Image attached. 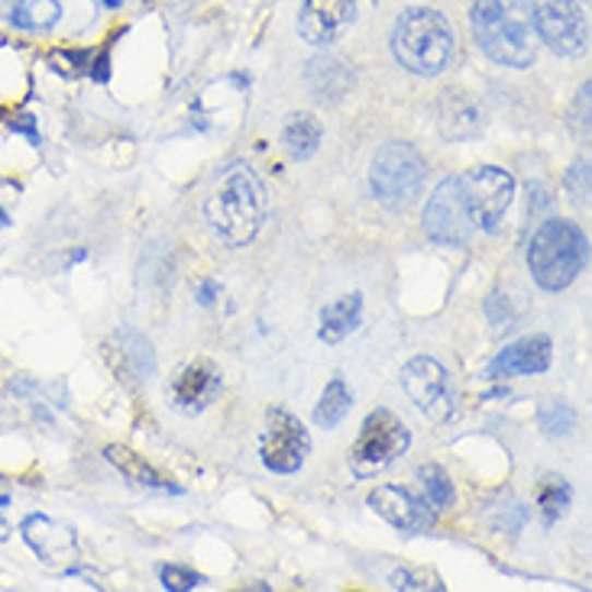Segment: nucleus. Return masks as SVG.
<instances>
[{
	"label": "nucleus",
	"mask_w": 592,
	"mask_h": 592,
	"mask_svg": "<svg viewBox=\"0 0 592 592\" xmlns=\"http://www.w3.org/2000/svg\"><path fill=\"white\" fill-rule=\"evenodd\" d=\"M87 259V250H75V253H72V262H85Z\"/></svg>",
	"instance_id": "e433bc0d"
},
{
	"label": "nucleus",
	"mask_w": 592,
	"mask_h": 592,
	"mask_svg": "<svg viewBox=\"0 0 592 592\" xmlns=\"http://www.w3.org/2000/svg\"><path fill=\"white\" fill-rule=\"evenodd\" d=\"M389 583H392L395 590H443V583H437L434 577H427V573H412V570L392 573Z\"/></svg>",
	"instance_id": "c756f323"
},
{
	"label": "nucleus",
	"mask_w": 592,
	"mask_h": 592,
	"mask_svg": "<svg viewBox=\"0 0 592 592\" xmlns=\"http://www.w3.org/2000/svg\"><path fill=\"white\" fill-rule=\"evenodd\" d=\"M350 409H353V389L346 386L343 376H334L321 392V402L315 409V424L324 430H334L350 415Z\"/></svg>",
	"instance_id": "5701e85b"
},
{
	"label": "nucleus",
	"mask_w": 592,
	"mask_h": 592,
	"mask_svg": "<svg viewBox=\"0 0 592 592\" xmlns=\"http://www.w3.org/2000/svg\"><path fill=\"white\" fill-rule=\"evenodd\" d=\"M537 39L557 56H580L590 46V20L577 0H528Z\"/></svg>",
	"instance_id": "6e6552de"
},
{
	"label": "nucleus",
	"mask_w": 592,
	"mask_h": 592,
	"mask_svg": "<svg viewBox=\"0 0 592 592\" xmlns=\"http://www.w3.org/2000/svg\"><path fill=\"white\" fill-rule=\"evenodd\" d=\"M104 457H107V463L110 466H117V473L123 476V479H130L133 486H143V489H156V493H181V486H175L169 483L163 473H156L140 453H133V450H127V447H120V443H110V447H104Z\"/></svg>",
	"instance_id": "6ab92c4d"
},
{
	"label": "nucleus",
	"mask_w": 592,
	"mask_h": 592,
	"mask_svg": "<svg viewBox=\"0 0 592 592\" xmlns=\"http://www.w3.org/2000/svg\"><path fill=\"white\" fill-rule=\"evenodd\" d=\"M550 359H554V346L550 338L544 334H531V338L514 340L508 343L506 350H499L486 372L489 379H511V376H541L550 369Z\"/></svg>",
	"instance_id": "dca6fc26"
},
{
	"label": "nucleus",
	"mask_w": 592,
	"mask_h": 592,
	"mask_svg": "<svg viewBox=\"0 0 592 592\" xmlns=\"http://www.w3.org/2000/svg\"><path fill=\"white\" fill-rule=\"evenodd\" d=\"M356 23V0H305L298 10V36L311 46H334Z\"/></svg>",
	"instance_id": "4468645a"
},
{
	"label": "nucleus",
	"mask_w": 592,
	"mask_h": 592,
	"mask_svg": "<svg viewBox=\"0 0 592 592\" xmlns=\"http://www.w3.org/2000/svg\"><path fill=\"white\" fill-rule=\"evenodd\" d=\"M107 353H110L114 369H117L123 379H130V382H146V379L153 376V369H156V356H153L150 340L133 334V331L114 334Z\"/></svg>",
	"instance_id": "a211bd4d"
},
{
	"label": "nucleus",
	"mask_w": 592,
	"mask_h": 592,
	"mask_svg": "<svg viewBox=\"0 0 592 592\" xmlns=\"http://www.w3.org/2000/svg\"><path fill=\"white\" fill-rule=\"evenodd\" d=\"M10 224H13V221H10V214H7V211L0 208V230H3V227H10Z\"/></svg>",
	"instance_id": "c9c22d12"
},
{
	"label": "nucleus",
	"mask_w": 592,
	"mask_h": 592,
	"mask_svg": "<svg viewBox=\"0 0 592 592\" xmlns=\"http://www.w3.org/2000/svg\"><path fill=\"white\" fill-rule=\"evenodd\" d=\"M7 506H10V499L7 496H0V541H7L10 537V524H7Z\"/></svg>",
	"instance_id": "f704fd0d"
},
{
	"label": "nucleus",
	"mask_w": 592,
	"mask_h": 592,
	"mask_svg": "<svg viewBox=\"0 0 592 592\" xmlns=\"http://www.w3.org/2000/svg\"><path fill=\"white\" fill-rule=\"evenodd\" d=\"M91 52H94V49H52V52L46 56V62H49V69H52L56 75L79 79V75H87Z\"/></svg>",
	"instance_id": "cd10ccee"
},
{
	"label": "nucleus",
	"mask_w": 592,
	"mask_h": 592,
	"mask_svg": "<svg viewBox=\"0 0 592 592\" xmlns=\"http://www.w3.org/2000/svg\"><path fill=\"white\" fill-rule=\"evenodd\" d=\"M159 583H163V590L185 592V590H198V587H204L208 580H204L201 573L188 570V567L166 564V567H159Z\"/></svg>",
	"instance_id": "c85d7f7f"
},
{
	"label": "nucleus",
	"mask_w": 592,
	"mask_h": 592,
	"mask_svg": "<svg viewBox=\"0 0 592 592\" xmlns=\"http://www.w3.org/2000/svg\"><path fill=\"white\" fill-rule=\"evenodd\" d=\"M395 62L422 79H437L453 66L457 56V33L450 20L430 7H412L405 10L389 36Z\"/></svg>",
	"instance_id": "7ed1b4c3"
},
{
	"label": "nucleus",
	"mask_w": 592,
	"mask_h": 592,
	"mask_svg": "<svg viewBox=\"0 0 592 592\" xmlns=\"http://www.w3.org/2000/svg\"><path fill=\"white\" fill-rule=\"evenodd\" d=\"M363 321V295L353 292V295H343L338 301H331L324 311H321V328H318V338L324 343H340L343 338H350Z\"/></svg>",
	"instance_id": "412c9836"
},
{
	"label": "nucleus",
	"mask_w": 592,
	"mask_h": 592,
	"mask_svg": "<svg viewBox=\"0 0 592 592\" xmlns=\"http://www.w3.org/2000/svg\"><path fill=\"white\" fill-rule=\"evenodd\" d=\"M409 447H412L409 424L389 409H376L359 427V437L350 450V470L356 479H372L382 470H389L395 460H402Z\"/></svg>",
	"instance_id": "39448f33"
},
{
	"label": "nucleus",
	"mask_w": 592,
	"mask_h": 592,
	"mask_svg": "<svg viewBox=\"0 0 592 592\" xmlns=\"http://www.w3.org/2000/svg\"><path fill=\"white\" fill-rule=\"evenodd\" d=\"M308 82L311 87L324 97H338L343 91H350L353 85V75L343 69V62L340 59H331V56H318L311 66H308Z\"/></svg>",
	"instance_id": "393cba45"
},
{
	"label": "nucleus",
	"mask_w": 592,
	"mask_h": 592,
	"mask_svg": "<svg viewBox=\"0 0 592 592\" xmlns=\"http://www.w3.org/2000/svg\"><path fill=\"white\" fill-rule=\"evenodd\" d=\"M369 508L382 521H389L395 531H405V534L427 531L437 521V511L418 499L412 489H402V486H376L369 496Z\"/></svg>",
	"instance_id": "2eb2a0df"
},
{
	"label": "nucleus",
	"mask_w": 592,
	"mask_h": 592,
	"mask_svg": "<svg viewBox=\"0 0 592 592\" xmlns=\"http://www.w3.org/2000/svg\"><path fill=\"white\" fill-rule=\"evenodd\" d=\"M590 262V237L580 224L550 217L537 227L528 247V269L544 292L570 288Z\"/></svg>",
	"instance_id": "20e7f679"
},
{
	"label": "nucleus",
	"mask_w": 592,
	"mask_h": 592,
	"mask_svg": "<svg viewBox=\"0 0 592 592\" xmlns=\"http://www.w3.org/2000/svg\"><path fill=\"white\" fill-rule=\"evenodd\" d=\"M311 453V434L285 409H269L265 412V427L259 437V460L269 473L292 476L305 466Z\"/></svg>",
	"instance_id": "1a4fd4ad"
},
{
	"label": "nucleus",
	"mask_w": 592,
	"mask_h": 592,
	"mask_svg": "<svg viewBox=\"0 0 592 592\" xmlns=\"http://www.w3.org/2000/svg\"><path fill=\"white\" fill-rule=\"evenodd\" d=\"M321 140H324V127L315 114H292L288 123L282 127V146L298 163L311 159L318 153Z\"/></svg>",
	"instance_id": "4be33fe9"
},
{
	"label": "nucleus",
	"mask_w": 592,
	"mask_h": 592,
	"mask_svg": "<svg viewBox=\"0 0 592 592\" xmlns=\"http://www.w3.org/2000/svg\"><path fill=\"white\" fill-rule=\"evenodd\" d=\"M570 502H573V489L564 476H544L537 483V508L547 528H554L570 511Z\"/></svg>",
	"instance_id": "b1692460"
},
{
	"label": "nucleus",
	"mask_w": 592,
	"mask_h": 592,
	"mask_svg": "<svg viewBox=\"0 0 592 592\" xmlns=\"http://www.w3.org/2000/svg\"><path fill=\"white\" fill-rule=\"evenodd\" d=\"M7 127H10L13 133H23V137L29 140V146H39V143H43V140H39L36 117H33V114H16V117H10V120H7Z\"/></svg>",
	"instance_id": "473e14b6"
},
{
	"label": "nucleus",
	"mask_w": 592,
	"mask_h": 592,
	"mask_svg": "<svg viewBox=\"0 0 592 592\" xmlns=\"http://www.w3.org/2000/svg\"><path fill=\"white\" fill-rule=\"evenodd\" d=\"M20 537L46 567H66L79 557L75 531L49 514H26L20 521Z\"/></svg>",
	"instance_id": "f8f14e48"
},
{
	"label": "nucleus",
	"mask_w": 592,
	"mask_h": 592,
	"mask_svg": "<svg viewBox=\"0 0 592 592\" xmlns=\"http://www.w3.org/2000/svg\"><path fill=\"white\" fill-rule=\"evenodd\" d=\"M120 3H123V0H104V7H107V10H117Z\"/></svg>",
	"instance_id": "4c0bfd02"
},
{
	"label": "nucleus",
	"mask_w": 592,
	"mask_h": 592,
	"mask_svg": "<svg viewBox=\"0 0 592 592\" xmlns=\"http://www.w3.org/2000/svg\"><path fill=\"white\" fill-rule=\"evenodd\" d=\"M418 479L424 486V502L434 508V511H447V508L457 502V489H453V479L437 466V463H427L418 470Z\"/></svg>",
	"instance_id": "bb28decb"
},
{
	"label": "nucleus",
	"mask_w": 592,
	"mask_h": 592,
	"mask_svg": "<svg viewBox=\"0 0 592 592\" xmlns=\"http://www.w3.org/2000/svg\"><path fill=\"white\" fill-rule=\"evenodd\" d=\"M62 20V3L59 0H13L7 23L16 33H29V36H46L59 26Z\"/></svg>",
	"instance_id": "aec40b11"
},
{
	"label": "nucleus",
	"mask_w": 592,
	"mask_h": 592,
	"mask_svg": "<svg viewBox=\"0 0 592 592\" xmlns=\"http://www.w3.org/2000/svg\"><path fill=\"white\" fill-rule=\"evenodd\" d=\"M473 230L496 234L514 201V178L499 166H479L457 178Z\"/></svg>",
	"instance_id": "0eeeda50"
},
{
	"label": "nucleus",
	"mask_w": 592,
	"mask_h": 592,
	"mask_svg": "<svg viewBox=\"0 0 592 592\" xmlns=\"http://www.w3.org/2000/svg\"><path fill=\"white\" fill-rule=\"evenodd\" d=\"M221 395V372L208 359H194L181 366L169 382V402L175 412L194 418L211 409Z\"/></svg>",
	"instance_id": "ddd939ff"
},
{
	"label": "nucleus",
	"mask_w": 592,
	"mask_h": 592,
	"mask_svg": "<svg viewBox=\"0 0 592 592\" xmlns=\"http://www.w3.org/2000/svg\"><path fill=\"white\" fill-rule=\"evenodd\" d=\"M470 29L496 66L531 69L537 62V33L528 0H473Z\"/></svg>",
	"instance_id": "f03ea898"
},
{
	"label": "nucleus",
	"mask_w": 592,
	"mask_h": 592,
	"mask_svg": "<svg viewBox=\"0 0 592 592\" xmlns=\"http://www.w3.org/2000/svg\"><path fill=\"white\" fill-rule=\"evenodd\" d=\"M110 43H114V39H110ZM110 43L100 46L97 52H91L87 75H91V82H97V85H107V82H110Z\"/></svg>",
	"instance_id": "7c9ffc66"
},
{
	"label": "nucleus",
	"mask_w": 592,
	"mask_h": 592,
	"mask_svg": "<svg viewBox=\"0 0 592 592\" xmlns=\"http://www.w3.org/2000/svg\"><path fill=\"white\" fill-rule=\"evenodd\" d=\"M537 427L550 440H564L577 430V412L564 399H550L537 409Z\"/></svg>",
	"instance_id": "a878e982"
},
{
	"label": "nucleus",
	"mask_w": 592,
	"mask_h": 592,
	"mask_svg": "<svg viewBox=\"0 0 592 592\" xmlns=\"http://www.w3.org/2000/svg\"><path fill=\"white\" fill-rule=\"evenodd\" d=\"M570 191H573L577 204H590V163L587 159L570 169Z\"/></svg>",
	"instance_id": "2f4dec72"
},
{
	"label": "nucleus",
	"mask_w": 592,
	"mask_h": 592,
	"mask_svg": "<svg viewBox=\"0 0 592 592\" xmlns=\"http://www.w3.org/2000/svg\"><path fill=\"white\" fill-rule=\"evenodd\" d=\"M437 127H440V133L447 140L460 143V140L479 137L483 127H486V117H483V110L470 97H463L460 91H447L440 97V104H437Z\"/></svg>",
	"instance_id": "f3484780"
},
{
	"label": "nucleus",
	"mask_w": 592,
	"mask_h": 592,
	"mask_svg": "<svg viewBox=\"0 0 592 592\" xmlns=\"http://www.w3.org/2000/svg\"><path fill=\"white\" fill-rule=\"evenodd\" d=\"M424 234L440 247H463L473 237V224H470V214L463 208L457 178H443L434 188V194L427 198Z\"/></svg>",
	"instance_id": "9b49d317"
},
{
	"label": "nucleus",
	"mask_w": 592,
	"mask_h": 592,
	"mask_svg": "<svg viewBox=\"0 0 592 592\" xmlns=\"http://www.w3.org/2000/svg\"><path fill=\"white\" fill-rule=\"evenodd\" d=\"M204 217L214 237L234 250L250 247L265 221V188L250 166L234 163L204 201Z\"/></svg>",
	"instance_id": "f257e3e1"
},
{
	"label": "nucleus",
	"mask_w": 592,
	"mask_h": 592,
	"mask_svg": "<svg viewBox=\"0 0 592 592\" xmlns=\"http://www.w3.org/2000/svg\"><path fill=\"white\" fill-rule=\"evenodd\" d=\"M217 295H221V282H214V279H204L201 285H198V305H214L217 301Z\"/></svg>",
	"instance_id": "72a5a7b5"
},
{
	"label": "nucleus",
	"mask_w": 592,
	"mask_h": 592,
	"mask_svg": "<svg viewBox=\"0 0 592 592\" xmlns=\"http://www.w3.org/2000/svg\"><path fill=\"white\" fill-rule=\"evenodd\" d=\"M422 153L409 143H386L369 166V185L372 194L382 208L389 211H405L418 201L424 185Z\"/></svg>",
	"instance_id": "423d86ee"
},
{
	"label": "nucleus",
	"mask_w": 592,
	"mask_h": 592,
	"mask_svg": "<svg viewBox=\"0 0 592 592\" xmlns=\"http://www.w3.org/2000/svg\"><path fill=\"white\" fill-rule=\"evenodd\" d=\"M402 389L415 402V409L434 424L453 418V389L447 369L434 356H415L402 366Z\"/></svg>",
	"instance_id": "9d476101"
}]
</instances>
